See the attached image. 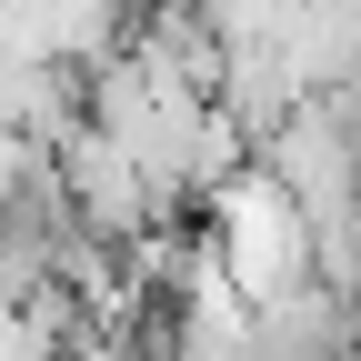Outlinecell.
<instances>
[{
  "instance_id": "obj_1",
  "label": "cell",
  "mask_w": 361,
  "mask_h": 361,
  "mask_svg": "<svg viewBox=\"0 0 361 361\" xmlns=\"http://www.w3.org/2000/svg\"><path fill=\"white\" fill-rule=\"evenodd\" d=\"M201 221H211V241H221V271L241 281V301H271L281 281H301V271H311V231H301L291 191H281V180H271L261 161L221 171L211 191H201Z\"/></svg>"
},
{
  "instance_id": "obj_3",
  "label": "cell",
  "mask_w": 361,
  "mask_h": 361,
  "mask_svg": "<svg viewBox=\"0 0 361 361\" xmlns=\"http://www.w3.org/2000/svg\"><path fill=\"white\" fill-rule=\"evenodd\" d=\"M251 322H261L271 361H361V291L322 281V271H301L271 301H251Z\"/></svg>"
},
{
  "instance_id": "obj_2",
  "label": "cell",
  "mask_w": 361,
  "mask_h": 361,
  "mask_svg": "<svg viewBox=\"0 0 361 361\" xmlns=\"http://www.w3.org/2000/svg\"><path fill=\"white\" fill-rule=\"evenodd\" d=\"M61 161V191H71V221H80V241H101V251H141L161 231V211H151V180L141 161H130L101 121H80L71 141H51Z\"/></svg>"
}]
</instances>
